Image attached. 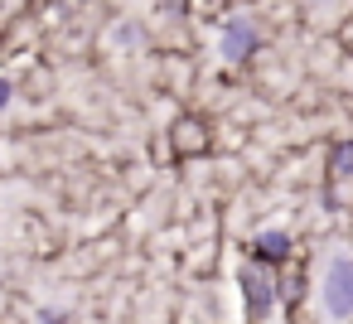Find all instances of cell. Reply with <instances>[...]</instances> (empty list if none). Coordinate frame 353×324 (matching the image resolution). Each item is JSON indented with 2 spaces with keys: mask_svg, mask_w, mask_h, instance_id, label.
<instances>
[{
  "mask_svg": "<svg viewBox=\"0 0 353 324\" xmlns=\"http://www.w3.org/2000/svg\"><path fill=\"white\" fill-rule=\"evenodd\" d=\"M170 145H174L179 155H199V150H208V131H203L199 121H189V117H184V121L170 131Z\"/></svg>",
  "mask_w": 353,
  "mask_h": 324,
  "instance_id": "cell-4",
  "label": "cell"
},
{
  "mask_svg": "<svg viewBox=\"0 0 353 324\" xmlns=\"http://www.w3.org/2000/svg\"><path fill=\"white\" fill-rule=\"evenodd\" d=\"M285 247H290V242H285L281 232H261V237H256V256H266V261H281Z\"/></svg>",
  "mask_w": 353,
  "mask_h": 324,
  "instance_id": "cell-5",
  "label": "cell"
},
{
  "mask_svg": "<svg viewBox=\"0 0 353 324\" xmlns=\"http://www.w3.org/2000/svg\"><path fill=\"white\" fill-rule=\"evenodd\" d=\"M6 102H10V83H6V78H0V107H6Z\"/></svg>",
  "mask_w": 353,
  "mask_h": 324,
  "instance_id": "cell-7",
  "label": "cell"
},
{
  "mask_svg": "<svg viewBox=\"0 0 353 324\" xmlns=\"http://www.w3.org/2000/svg\"><path fill=\"white\" fill-rule=\"evenodd\" d=\"M319 305L334 319H348L353 314V261L348 256H334L324 266V276H319Z\"/></svg>",
  "mask_w": 353,
  "mask_h": 324,
  "instance_id": "cell-1",
  "label": "cell"
},
{
  "mask_svg": "<svg viewBox=\"0 0 353 324\" xmlns=\"http://www.w3.org/2000/svg\"><path fill=\"white\" fill-rule=\"evenodd\" d=\"M334 165H339V174H353V145H339L334 150Z\"/></svg>",
  "mask_w": 353,
  "mask_h": 324,
  "instance_id": "cell-6",
  "label": "cell"
},
{
  "mask_svg": "<svg viewBox=\"0 0 353 324\" xmlns=\"http://www.w3.org/2000/svg\"><path fill=\"white\" fill-rule=\"evenodd\" d=\"M242 295H247V310H252V314H266V310H271V300H276L271 276H266V271H256V266H247V271H242Z\"/></svg>",
  "mask_w": 353,
  "mask_h": 324,
  "instance_id": "cell-3",
  "label": "cell"
},
{
  "mask_svg": "<svg viewBox=\"0 0 353 324\" xmlns=\"http://www.w3.org/2000/svg\"><path fill=\"white\" fill-rule=\"evenodd\" d=\"M256 49V25L247 20V15H237V20H228V30H223V59H247Z\"/></svg>",
  "mask_w": 353,
  "mask_h": 324,
  "instance_id": "cell-2",
  "label": "cell"
}]
</instances>
